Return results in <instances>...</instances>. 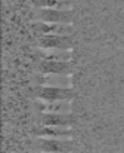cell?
I'll use <instances>...</instances> for the list:
<instances>
[{"instance_id":"obj_1","label":"cell","mask_w":124,"mask_h":153,"mask_svg":"<svg viewBox=\"0 0 124 153\" xmlns=\"http://www.w3.org/2000/svg\"><path fill=\"white\" fill-rule=\"evenodd\" d=\"M34 95L43 101H71L72 89L58 86H36Z\"/></svg>"},{"instance_id":"obj_2","label":"cell","mask_w":124,"mask_h":153,"mask_svg":"<svg viewBox=\"0 0 124 153\" xmlns=\"http://www.w3.org/2000/svg\"><path fill=\"white\" fill-rule=\"evenodd\" d=\"M34 146L42 152L50 153H69L72 149V141L66 138H47V137H37Z\"/></svg>"},{"instance_id":"obj_3","label":"cell","mask_w":124,"mask_h":153,"mask_svg":"<svg viewBox=\"0 0 124 153\" xmlns=\"http://www.w3.org/2000/svg\"><path fill=\"white\" fill-rule=\"evenodd\" d=\"M39 18L43 22H63L69 24L72 18V10L71 9H49V7H39L37 10Z\"/></svg>"},{"instance_id":"obj_4","label":"cell","mask_w":124,"mask_h":153,"mask_svg":"<svg viewBox=\"0 0 124 153\" xmlns=\"http://www.w3.org/2000/svg\"><path fill=\"white\" fill-rule=\"evenodd\" d=\"M33 80L39 83V86H58V88H71L69 74H34Z\"/></svg>"},{"instance_id":"obj_5","label":"cell","mask_w":124,"mask_h":153,"mask_svg":"<svg viewBox=\"0 0 124 153\" xmlns=\"http://www.w3.org/2000/svg\"><path fill=\"white\" fill-rule=\"evenodd\" d=\"M71 37L61 34H43L39 39V45L43 49H65L69 51L71 48Z\"/></svg>"},{"instance_id":"obj_6","label":"cell","mask_w":124,"mask_h":153,"mask_svg":"<svg viewBox=\"0 0 124 153\" xmlns=\"http://www.w3.org/2000/svg\"><path fill=\"white\" fill-rule=\"evenodd\" d=\"M33 134L36 137H47V138H66L71 140V128L69 126H34Z\"/></svg>"},{"instance_id":"obj_7","label":"cell","mask_w":124,"mask_h":153,"mask_svg":"<svg viewBox=\"0 0 124 153\" xmlns=\"http://www.w3.org/2000/svg\"><path fill=\"white\" fill-rule=\"evenodd\" d=\"M39 71L44 74H69L71 65L69 61H50V59H39Z\"/></svg>"},{"instance_id":"obj_8","label":"cell","mask_w":124,"mask_h":153,"mask_svg":"<svg viewBox=\"0 0 124 153\" xmlns=\"http://www.w3.org/2000/svg\"><path fill=\"white\" fill-rule=\"evenodd\" d=\"M33 27L39 30L43 34H61V36H69L71 34V25L63 22H34Z\"/></svg>"},{"instance_id":"obj_9","label":"cell","mask_w":124,"mask_h":153,"mask_svg":"<svg viewBox=\"0 0 124 153\" xmlns=\"http://www.w3.org/2000/svg\"><path fill=\"white\" fill-rule=\"evenodd\" d=\"M36 105L43 113H65V114H69V111H71V101H43V100H37Z\"/></svg>"},{"instance_id":"obj_10","label":"cell","mask_w":124,"mask_h":153,"mask_svg":"<svg viewBox=\"0 0 124 153\" xmlns=\"http://www.w3.org/2000/svg\"><path fill=\"white\" fill-rule=\"evenodd\" d=\"M40 123L46 126H69L71 116L65 113H42Z\"/></svg>"},{"instance_id":"obj_11","label":"cell","mask_w":124,"mask_h":153,"mask_svg":"<svg viewBox=\"0 0 124 153\" xmlns=\"http://www.w3.org/2000/svg\"><path fill=\"white\" fill-rule=\"evenodd\" d=\"M34 55H39L40 59H50V61H69L71 52L65 49H34Z\"/></svg>"},{"instance_id":"obj_12","label":"cell","mask_w":124,"mask_h":153,"mask_svg":"<svg viewBox=\"0 0 124 153\" xmlns=\"http://www.w3.org/2000/svg\"><path fill=\"white\" fill-rule=\"evenodd\" d=\"M33 3L39 7L49 9H71V0H33Z\"/></svg>"},{"instance_id":"obj_13","label":"cell","mask_w":124,"mask_h":153,"mask_svg":"<svg viewBox=\"0 0 124 153\" xmlns=\"http://www.w3.org/2000/svg\"><path fill=\"white\" fill-rule=\"evenodd\" d=\"M36 153H50V152H36Z\"/></svg>"}]
</instances>
